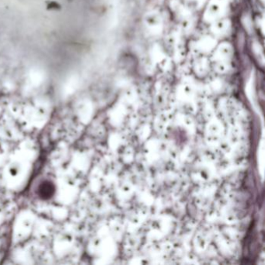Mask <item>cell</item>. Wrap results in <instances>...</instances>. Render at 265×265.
I'll return each mask as SVG.
<instances>
[{"label": "cell", "mask_w": 265, "mask_h": 265, "mask_svg": "<svg viewBox=\"0 0 265 265\" xmlns=\"http://www.w3.org/2000/svg\"><path fill=\"white\" fill-rule=\"evenodd\" d=\"M54 193V186L50 181H43L39 187V195L43 199H48Z\"/></svg>", "instance_id": "1"}, {"label": "cell", "mask_w": 265, "mask_h": 265, "mask_svg": "<svg viewBox=\"0 0 265 265\" xmlns=\"http://www.w3.org/2000/svg\"><path fill=\"white\" fill-rule=\"evenodd\" d=\"M147 21H148L150 24H152L153 21V25H156L157 23H158L159 19L156 16H149L148 18H147Z\"/></svg>", "instance_id": "2"}]
</instances>
